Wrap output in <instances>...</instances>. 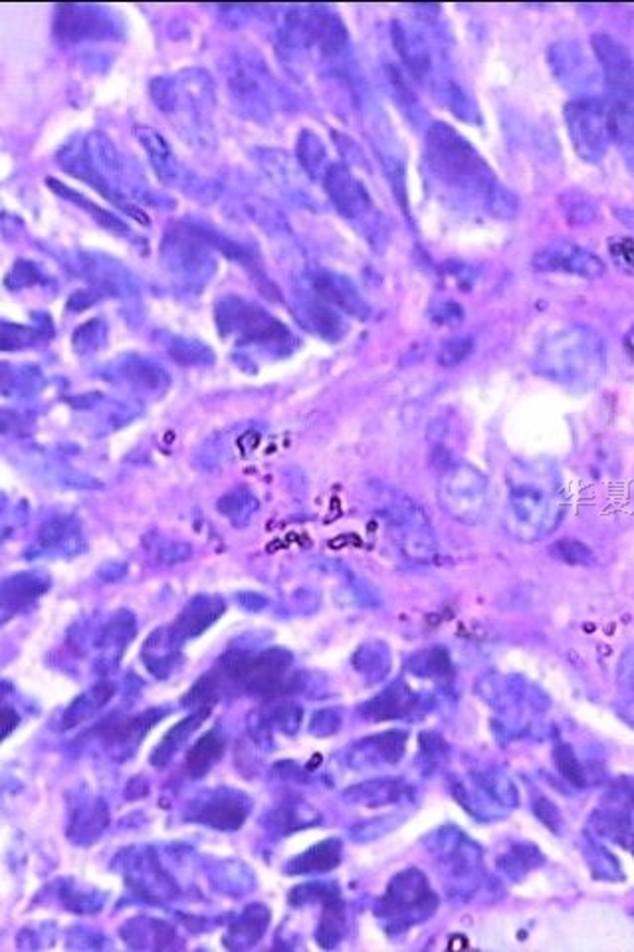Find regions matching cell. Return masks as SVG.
<instances>
[{"instance_id":"d4e9b609","label":"cell","mask_w":634,"mask_h":952,"mask_svg":"<svg viewBox=\"0 0 634 952\" xmlns=\"http://www.w3.org/2000/svg\"><path fill=\"white\" fill-rule=\"evenodd\" d=\"M566 209L571 223H591L597 216V206L589 203L585 197H581V203H573Z\"/></svg>"},{"instance_id":"f1b7e54d","label":"cell","mask_w":634,"mask_h":952,"mask_svg":"<svg viewBox=\"0 0 634 952\" xmlns=\"http://www.w3.org/2000/svg\"><path fill=\"white\" fill-rule=\"evenodd\" d=\"M624 343H626V350L633 355L634 360V326L631 328V331L626 334V340H624Z\"/></svg>"},{"instance_id":"7c38bea8","label":"cell","mask_w":634,"mask_h":952,"mask_svg":"<svg viewBox=\"0 0 634 952\" xmlns=\"http://www.w3.org/2000/svg\"><path fill=\"white\" fill-rule=\"evenodd\" d=\"M307 35L312 36V40L316 45L321 46L326 52H335L347 40L345 26L340 23L338 16L326 14V12H317L309 14L307 18Z\"/></svg>"},{"instance_id":"9c48e42d","label":"cell","mask_w":634,"mask_h":952,"mask_svg":"<svg viewBox=\"0 0 634 952\" xmlns=\"http://www.w3.org/2000/svg\"><path fill=\"white\" fill-rule=\"evenodd\" d=\"M326 187L331 199L345 215H355L363 206L369 204V197L363 191L362 185L353 179L350 171L343 170L340 165L329 170Z\"/></svg>"},{"instance_id":"ba28073f","label":"cell","mask_w":634,"mask_h":952,"mask_svg":"<svg viewBox=\"0 0 634 952\" xmlns=\"http://www.w3.org/2000/svg\"><path fill=\"white\" fill-rule=\"evenodd\" d=\"M611 143L621 149L629 167L634 170V98H607Z\"/></svg>"},{"instance_id":"52a82bcc","label":"cell","mask_w":634,"mask_h":952,"mask_svg":"<svg viewBox=\"0 0 634 952\" xmlns=\"http://www.w3.org/2000/svg\"><path fill=\"white\" fill-rule=\"evenodd\" d=\"M593 50L599 58L607 84L611 86L614 96L634 98L633 60L623 46L607 35L593 36Z\"/></svg>"},{"instance_id":"4fadbf2b","label":"cell","mask_w":634,"mask_h":952,"mask_svg":"<svg viewBox=\"0 0 634 952\" xmlns=\"http://www.w3.org/2000/svg\"><path fill=\"white\" fill-rule=\"evenodd\" d=\"M341 862V845L338 839H329L319 843L316 848L306 851L304 855H300L292 865L290 872L309 873V872H329L333 867H338Z\"/></svg>"},{"instance_id":"9a60e30c","label":"cell","mask_w":634,"mask_h":952,"mask_svg":"<svg viewBox=\"0 0 634 952\" xmlns=\"http://www.w3.org/2000/svg\"><path fill=\"white\" fill-rule=\"evenodd\" d=\"M208 713H211L208 709H203V711H199V713L187 716V718L181 721L179 725L173 726L169 732L165 735V738L161 740L158 749L153 752V759H151V762H153L155 766H163V764L170 759V754L179 749L182 742L191 737L199 726L203 725V721L208 716Z\"/></svg>"},{"instance_id":"83f0119b","label":"cell","mask_w":634,"mask_h":952,"mask_svg":"<svg viewBox=\"0 0 634 952\" xmlns=\"http://www.w3.org/2000/svg\"><path fill=\"white\" fill-rule=\"evenodd\" d=\"M614 215L619 216L626 227L634 228V209H617Z\"/></svg>"},{"instance_id":"5b68a950","label":"cell","mask_w":634,"mask_h":952,"mask_svg":"<svg viewBox=\"0 0 634 952\" xmlns=\"http://www.w3.org/2000/svg\"><path fill=\"white\" fill-rule=\"evenodd\" d=\"M532 266L537 273L567 274L595 280L600 278L607 266L597 254L567 240H555L533 254Z\"/></svg>"},{"instance_id":"30bf717a","label":"cell","mask_w":634,"mask_h":952,"mask_svg":"<svg viewBox=\"0 0 634 952\" xmlns=\"http://www.w3.org/2000/svg\"><path fill=\"white\" fill-rule=\"evenodd\" d=\"M225 749L227 747H225L223 737L216 730H211L208 735L199 738L194 742V747H191V750L187 752V756H185V772L189 776H193V778H201V776L211 772V768L215 766L218 760L223 759Z\"/></svg>"},{"instance_id":"8992f818","label":"cell","mask_w":634,"mask_h":952,"mask_svg":"<svg viewBox=\"0 0 634 952\" xmlns=\"http://www.w3.org/2000/svg\"><path fill=\"white\" fill-rule=\"evenodd\" d=\"M545 475L520 473L511 488V512L516 522H528V526H540L549 512L554 511L555 492L551 485H544Z\"/></svg>"},{"instance_id":"ffe728a7","label":"cell","mask_w":634,"mask_h":952,"mask_svg":"<svg viewBox=\"0 0 634 952\" xmlns=\"http://www.w3.org/2000/svg\"><path fill=\"white\" fill-rule=\"evenodd\" d=\"M155 721H157V714L151 716V718H149V714H143V716H137V718L127 721L124 725H114L110 728L112 730V738L137 740V738L145 737V732H148L151 726L155 725Z\"/></svg>"},{"instance_id":"5bb4252c","label":"cell","mask_w":634,"mask_h":952,"mask_svg":"<svg viewBox=\"0 0 634 952\" xmlns=\"http://www.w3.org/2000/svg\"><path fill=\"white\" fill-rule=\"evenodd\" d=\"M223 612H225V603H220V601L204 600L203 603L194 601L189 605V610L179 617L177 629L185 637H196V635L203 634L206 627L215 624Z\"/></svg>"},{"instance_id":"6da1fadb","label":"cell","mask_w":634,"mask_h":952,"mask_svg":"<svg viewBox=\"0 0 634 952\" xmlns=\"http://www.w3.org/2000/svg\"><path fill=\"white\" fill-rule=\"evenodd\" d=\"M607 352L603 338L587 326L551 331L533 358L535 374L571 391H589L605 374Z\"/></svg>"},{"instance_id":"e0dca14e","label":"cell","mask_w":634,"mask_h":952,"mask_svg":"<svg viewBox=\"0 0 634 952\" xmlns=\"http://www.w3.org/2000/svg\"><path fill=\"white\" fill-rule=\"evenodd\" d=\"M46 185H50L52 189H54V193L62 195V197H66L69 201H76L78 204H84V209L90 213L93 218H96V223H100L105 228H110V230H114V233H127V227H125L124 223L117 218V216L110 215V213H105L103 209H100L98 204L90 203L86 197H81V195L74 193L72 189L68 187H64L62 183H58L56 179H46Z\"/></svg>"},{"instance_id":"44dd1931","label":"cell","mask_w":634,"mask_h":952,"mask_svg":"<svg viewBox=\"0 0 634 952\" xmlns=\"http://www.w3.org/2000/svg\"><path fill=\"white\" fill-rule=\"evenodd\" d=\"M472 352V340H468V338H456V340L446 341L444 346H442L441 353H439V362L444 365V367H453V365H458L460 362H465L466 358L470 355Z\"/></svg>"},{"instance_id":"cb8c5ba5","label":"cell","mask_w":634,"mask_h":952,"mask_svg":"<svg viewBox=\"0 0 634 952\" xmlns=\"http://www.w3.org/2000/svg\"><path fill=\"white\" fill-rule=\"evenodd\" d=\"M314 324H316V328L324 334V336H329V334H335V331H340V317L338 314H333V310H329L326 306H319L314 310Z\"/></svg>"},{"instance_id":"d6986e66","label":"cell","mask_w":634,"mask_h":952,"mask_svg":"<svg viewBox=\"0 0 634 952\" xmlns=\"http://www.w3.org/2000/svg\"><path fill=\"white\" fill-rule=\"evenodd\" d=\"M609 254L621 273L634 276V237H614L609 240Z\"/></svg>"},{"instance_id":"603a6c76","label":"cell","mask_w":634,"mask_h":952,"mask_svg":"<svg viewBox=\"0 0 634 952\" xmlns=\"http://www.w3.org/2000/svg\"><path fill=\"white\" fill-rule=\"evenodd\" d=\"M137 134L141 137V141H143V146L151 151V155L157 159L169 158V146H167V141L163 139V137L155 134L153 129H149V127H143V129H137Z\"/></svg>"},{"instance_id":"4316f807","label":"cell","mask_w":634,"mask_h":952,"mask_svg":"<svg viewBox=\"0 0 634 952\" xmlns=\"http://www.w3.org/2000/svg\"><path fill=\"white\" fill-rule=\"evenodd\" d=\"M2 718H4V737H9L12 732V728L18 725V716L12 713L11 709H7L4 714H2Z\"/></svg>"},{"instance_id":"ac0fdd59","label":"cell","mask_w":634,"mask_h":952,"mask_svg":"<svg viewBox=\"0 0 634 952\" xmlns=\"http://www.w3.org/2000/svg\"><path fill=\"white\" fill-rule=\"evenodd\" d=\"M244 331L252 340L278 341L288 338V329L272 316H266L262 312H249Z\"/></svg>"},{"instance_id":"484cf974","label":"cell","mask_w":634,"mask_h":952,"mask_svg":"<svg viewBox=\"0 0 634 952\" xmlns=\"http://www.w3.org/2000/svg\"><path fill=\"white\" fill-rule=\"evenodd\" d=\"M557 760H559L557 764H559L561 772L566 774L567 780H571L573 784H579V786L585 782V780H583V772H581V768L575 764L573 756H567V759L566 756H559Z\"/></svg>"},{"instance_id":"7402d4cb","label":"cell","mask_w":634,"mask_h":952,"mask_svg":"<svg viewBox=\"0 0 634 952\" xmlns=\"http://www.w3.org/2000/svg\"><path fill=\"white\" fill-rule=\"evenodd\" d=\"M551 552H554L555 558L569 562V564H581V562H587L591 558L589 550L585 546L579 544V542H573V540H566V542L555 544L551 548Z\"/></svg>"},{"instance_id":"277c9868","label":"cell","mask_w":634,"mask_h":952,"mask_svg":"<svg viewBox=\"0 0 634 952\" xmlns=\"http://www.w3.org/2000/svg\"><path fill=\"white\" fill-rule=\"evenodd\" d=\"M566 122L579 158L599 163L611 146L607 100L581 98L567 103Z\"/></svg>"},{"instance_id":"7a4b0ae2","label":"cell","mask_w":634,"mask_h":952,"mask_svg":"<svg viewBox=\"0 0 634 952\" xmlns=\"http://www.w3.org/2000/svg\"><path fill=\"white\" fill-rule=\"evenodd\" d=\"M429 161L442 179L453 185H478L490 195L496 187L486 161L451 125L434 124L427 136Z\"/></svg>"},{"instance_id":"3957f363","label":"cell","mask_w":634,"mask_h":952,"mask_svg":"<svg viewBox=\"0 0 634 952\" xmlns=\"http://www.w3.org/2000/svg\"><path fill=\"white\" fill-rule=\"evenodd\" d=\"M292 665L290 653L282 649H272L261 655L249 653H228L223 661V673L228 679L244 685L254 694H278L286 691L288 669Z\"/></svg>"},{"instance_id":"2e32d148","label":"cell","mask_w":634,"mask_h":952,"mask_svg":"<svg viewBox=\"0 0 634 952\" xmlns=\"http://www.w3.org/2000/svg\"><path fill=\"white\" fill-rule=\"evenodd\" d=\"M246 819V807L238 800H216L204 807L201 822L216 829H238Z\"/></svg>"},{"instance_id":"8fae6325","label":"cell","mask_w":634,"mask_h":952,"mask_svg":"<svg viewBox=\"0 0 634 952\" xmlns=\"http://www.w3.org/2000/svg\"><path fill=\"white\" fill-rule=\"evenodd\" d=\"M58 36L66 38V40H81L88 36H96L98 30H102L100 21L88 12L84 7H58L56 9V26H54Z\"/></svg>"}]
</instances>
